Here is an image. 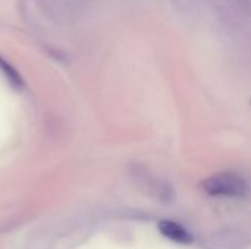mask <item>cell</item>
I'll list each match as a JSON object with an SVG mask.
<instances>
[{
  "mask_svg": "<svg viewBox=\"0 0 251 249\" xmlns=\"http://www.w3.org/2000/svg\"><path fill=\"white\" fill-rule=\"evenodd\" d=\"M241 3H243V4H249V3H251L250 0H241Z\"/></svg>",
  "mask_w": 251,
  "mask_h": 249,
  "instance_id": "obj_5",
  "label": "cell"
},
{
  "mask_svg": "<svg viewBox=\"0 0 251 249\" xmlns=\"http://www.w3.org/2000/svg\"><path fill=\"white\" fill-rule=\"evenodd\" d=\"M87 0H37L41 12L54 22H66L74 19Z\"/></svg>",
  "mask_w": 251,
  "mask_h": 249,
  "instance_id": "obj_2",
  "label": "cell"
},
{
  "mask_svg": "<svg viewBox=\"0 0 251 249\" xmlns=\"http://www.w3.org/2000/svg\"><path fill=\"white\" fill-rule=\"evenodd\" d=\"M0 73L4 76V79L9 82V85L15 90H21L24 88V79L19 75V72L6 60L0 56Z\"/></svg>",
  "mask_w": 251,
  "mask_h": 249,
  "instance_id": "obj_4",
  "label": "cell"
},
{
  "mask_svg": "<svg viewBox=\"0 0 251 249\" xmlns=\"http://www.w3.org/2000/svg\"><path fill=\"white\" fill-rule=\"evenodd\" d=\"M157 227H159V232L165 238L174 241L175 244L190 245L194 241L193 235L184 226H181L179 223H175L172 220H160L159 225H157Z\"/></svg>",
  "mask_w": 251,
  "mask_h": 249,
  "instance_id": "obj_3",
  "label": "cell"
},
{
  "mask_svg": "<svg viewBox=\"0 0 251 249\" xmlns=\"http://www.w3.org/2000/svg\"><path fill=\"white\" fill-rule=\"evenodd\" d=\"M201 188L210 197L224 198H243L250 192L247 181L237 172L225 170L206 178Z\"/></svg>",
  "mask_w": 251,
  "mask_h": 249,
  "instance_id": "obj_1",
  "label": "cell"
}]
</instances>
